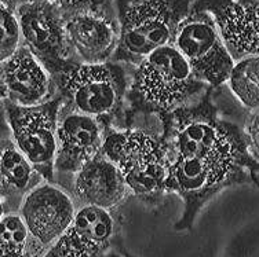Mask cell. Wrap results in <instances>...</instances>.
Segmentation results:
<instances>
[{
	"label": "cell",
	"instance_id": "cell-1",
	"mask_svg": "<svg viewBox=\"0 0 259 257\" xmlns=\"http://www.w3.org/2000/svg\"><path fill=\"white\" fill-rule=\"evenodd\" d=\"M160 125L169 151L167 190L184 203L175 231H192L205 205L226 188L259 187V161L247 132L225 117L214 88L160 120Z\"/></svg>",
	"mask_w": 259,
	"mask_h": 257
},
{
	"label": "cell",
	"instance_id": "cell-2",
	"mask_svg": "<svg viewBox=\"0 0 259 257\" xmlns=\"http://www.w3.org/2000/svg\"><path fill=\"white\" fill-rule=\"evenodd\" d=\"M208 88L174 44L156 49L131 68L127 128L141 117L164 119L194 104Z\"/></svg>",
	"mask_w": 259,
	"mask_h": 257
},
{
	"label": "cell",
	"instance_id": "cell-3",
	"mask_svg": "<svg viewBox=\"0 0 259 257\" xmlns=\"http://www.w3.org/2000/svg\"><path fill=\"white\" fill-rule=\"evenodd\" d=\"M102 153L119 167L133 197L152 208L163 202L168 194L169 151L161 129L144 125L109 128Z\"/></svg>",
	"mask_w": 259,
	"mask_h": 257
},
{
	"label": "cell",
	"instance_id": "cell-4",
	"mask_svg": "<svg viewBox=\"0 0 259 257\" xmlns=\"http://www.w3.org/2000/svg\"><path fill=\"white\" fill-rule=\"evenodd\" d=\"M53 79L68 108L101 120L108 128H127L131 66L115 61L77 62Z\"/></svg>",
	"mask_w": 259,
	"mask_h": 257
},
{
	"label": "cell",
	"instance_id": "cell-5",
	"mask_svg": "<svg viewBox=\"0 0 259 257\" xmlns=\"http://www.w3.org/2000/svg\"><path fill=\"white\" fill-rule=\"evenodd\" d=\"M194 0H115L119 44L112 61L134 68L156 49L172 44Z\"/></svg>",
	"mask_w": 259,
	"mask_h": 257
},
{
	"label": "cell",
	"instance_id": "cell-6",
	"mask_svg": "<svg viewBox=\"0 0 259 257\" xmlns=\"http://www.w3.org/2000/svg\"><path fill=\"white\" fill-rule=\"evenodd\" d=\"M64 105V98L58 94L36 106H20L2 100L3 119L10 128L14 143L37 172L53 183H55L58 121Z\"/></svg>",
	"mask_w": 259,
	"mask_h": 257
},
{
	"label": "cell",
	"instance_id": "cell-7",
	"mask_svg": "<svg viewBox=\"0 0 259 257\" xmlns=\"http://www.w3.org/2000/svg\"><path fill=\"white\" fill-rule=\"evenodd\" d=\"M17 14L22 43L53 77L80 62L68 35L64 7L50 2L22 0L17 5Z\"/></svg>",
	"mask_w": 259,
	"mask_h": 257
},
{
	"label": "cell",
	"instance_id": "cell-8",
	"mask_svg": "<svg viewBox=\"0 0 259 257\" xmlns=\"http://www.w3.org/2000/svg\"><path fill=\"white\" fill-rule=\"evenodd\" d=\"M172 44L209 88H221L228 83L236 61L208 11L192 7L178 26Z\"/></svg>",
	"mask_w": 259,
	"mask_h": 257
},
{
	"label": "cell",
	"instance_id": "cell-9",
	"mask_svg": "<svg viewBox=\"0 0 259 257\" xmlns=\"http://www.w3.org/2000/svg\"><path fill=\"white\" fill-rule=\"evenodd\" d=\"M79 211L68 190L53 182H43L21 203L20 215L28 226L33 252L43 257L69 228Z\"/></svg>",
	"mask_w": 259,
	"mask_h": 257
},
{
	"label": "cell",
	"instance_id": "cell-10",
	"mask_svg": "<svg viewBox=\"0 0 259 257\" xmlns=\"http://www.w3.org/2000/svg\"><path fill=\"white\" fill-rule=\"evenodd\" d=\"M121 228L120 209L81 207L69 228L43 257H108L121 247Z\"/></svg>",
	"mask_w": 259,
	"mask_h": 257
},
{
	"label": "cell",
	"instance_id": "cell-11",
	"mask_svg": "<svg viewBox=\"0 0 259 257\" xmlns=\"http://www.w3.org/2000/svg\"><path fill=\"white\" fill-rule=\"evenodd\" d=\"M108 129L101 120L79 113L64 105L57 132L55 183L62 178H68L62 186L68 187L76 172L102 151Z\"/></svg>",
	"mask_w": 259,
	"mask_h": 257
},
{
	"label": "cell",
	"instance_id": "cell-12",
	"mask_svg": "<svg viewBox=\"0 0 259 257\" xmlns=\"http://www.w3.org/2000/svg\"><path fill=\"white\" fill-rule=\"evenodd\" d=\"M66 28L80 62L104 64L112 61L119 44L115 2L102 7L66 10Z\"/></svg>",
	"mask_w": 259,
	"mask_h": 257
},
{
	"label": "cell",
	"instance_id": "cell-13",
	"mask_svg": "<svg viewBox=\"0 0 259 257\" xmlns=\"http://www.w3.org/2000/svg\"><path fill=\"white\" fill-rule=\"evenodd\" d=\"M193 7L214 17L234 61L259 55V0H194Z\"/></svg>",
	"mask_w": 259,
	"mask_h": 257
},
{
	"label": "cell",
	"instance_id": "cell-14",
	"mask_svg": "<svg viewBox=\"0 0 259 257\" xmlns=\"http://www.w3.org/2000/svg\"><path fill=\"white\" fill-rule=\"evenodd\" d=\"M0 88L2 100L20 106L45 104L57 95L51 73L24 44L0 62Z\"/></svg>",
	"mask_w": 259,
	"mask_h": 257
},
{
	"label": "cell",
	"instance_id": "cell-15",
	"mask_svg": "<svg viewBox=\"0 0 259 257\" xmlns=\"http://www.w3.org/2000/svg\"><path fill=\"white\" fill-rule=\"evenodd\" d=\"M65 190L79 208L95 207L106 211H119L131 195L124 175L102 151L76 172Z\"/></svg>",
	"mask_w": 259,
	"mask_h": 257
},
{
	"label": "cell",
	"instance_id": "cell-16",
	"mask_svg": "<svg viewBox=\"0 0 259 257\" xmlns=\"http://www.w3.org/2000/svg\"><path fill=\"white\" fill-rule=\"evenodd\" d=\"M0 198L2 213L20 212L24 198L46 182L11 138L10 128L3 119L2 129V156H0Z\"/></svg>",
	"mask_w": 259,
	"mask_h": 257
},
{
	"label": "cell",
	"instance_id": "cell-17",
	"mask_svg": "<svg viewBox=\"0 0 259 257\" xmlns=\"http://www.w3.org/2000/svg\"><path fill=\"white\" fill-rule=\"evenodd\" d=\"M230 95L247 112L259 110V55L236 61L226 83Z\"/></svg>",
	"mask_w": 259,
	"mask_h": 257
},
{
	"label": "cell",
	"instance_id": "cell-18",
	"mask_svg": "<svg viewBox=\"0 0 259 257\" xmlns=\"http://www.w3.org/2000/svg\"><path fill=\"white\" fill-rule=\"evenodd\" d=\"M2 257H36L28 226L20 212L2 213Z\"/></svg>",
	"mask_w": 259,
	"mask_h": 257
},
{
	"label": "cell",
	"instance_id": "cell-19",
	"mask_svg": "<svg viewBox=\"0 0 259 257\" xmlns=\"http://www.w3.org/2000/svg\"><path fill=\"white\" fill-rule=\"evenodd\" d=\"M17 0H0V62L9 60L24 44L20 18L17 14Z\"/></svg>",
	"mask_w": 259,
	"mask_h": 257
},
{
	"label": "cell",
	"instance_id": "cell-20",
	"mask_svg": "<svg viewBox=\"0 0 259 257\" xmlns=\"http://www.w3.org/2000/svg\"><path fill=\"white\" fill-rule=\"evenodd\" d=\"M244 129L248 136L251 150L259 161V110L245 116Z\"/></svg>",
	"mask_w": 259,
	"mask_h": 257
},
{
	"label": "cell",
	"instance_id": "cell-21",
	"mask_svg": "<svg viewBox=\"0 0 259 257\" xmlns=\"http://www.w3.org/2000/svg\"><path fill=\"white\" fill-rule=\"evenodd\" d=\"M28 2H50L64 7L65 10H77V9H89V7H102L113 3L115 0H28Z\"/></svg>",
	"mask_w": 259,
	"mask_h": 257
},
{
	"label": "cell",
	"instance_id": "cell-22",
	"mask_svg": "<svg viewBox=\"0 0 259 257\" xmlns=\"http://www.w3.org/2000/svg\"><path fill=\"white\" fill-rule=\"evenodd\" d=\"M108 257H125V256L123 254V252H121V247H120L119 250H115V252H112Z\"/></svg>",
	"mask_w": 259,
	"mask_h": 257
},
{
	"label": "cell",
	"instance_id": "cell-23",
	"mask_svg": "<svg viewBox=\"0 0 259 257\" xmlns=\"http://www.w3.org/2000/svg\"><path fill=\"white\" fill-rule=\"evenodd\" d=\"M121 252H123V254H124L125 257H135V256H133V254H130L128 252H125V249H123V247H121Z\"/></svg>",
	"mask_w": 259,
	"mask_h": 257
}]
</instances>
